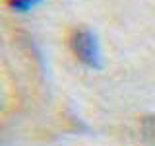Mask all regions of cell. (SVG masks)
Returning a JSON list of instances; mask_svg holds the SVG:
<instances>
[{"label": "cell", "instance_id": "3957f363", "mask_svg": "<svg viewBox=\"0 0 155 146\" xmlns=\"http://www.w3.org/2000/svg\"><path fill=\"white\" fill-rule=\"evenodd\" d=\"M41 2H45V0H6V6L12 10V12L25 14L29 10H33L35 6H39Z\"/></svg>", "mask_w": 155, "mask_h": 146}, {"label": "cell", "instance_id": "6da1fadb", "mask_svg": "<svg viewBox=\"0 0 155 146\" xmlns=\"http://www.w3.org/2000/svg\"><path fill=\"white\" fill-rule=\"evenodd\" d=\"M68 47L84 66L93 68V70H99L103 66V53H101L99 39L87 26H76L70 29Z\"/></svg>", "mask_w": 155, "mask_h": 146}, {"label": "cell", "instance_id": "7a4b0ae2", "mask_svg": "<svg viewBox=\"0 0 155 146\" xmlns=\"http://www.w3.org/2000/svg\"><path fill=\"white\" fill-rule=\"evenodd\" d=\"M140 133L149 144L155 146V113H147L140 119Z\"/></svg>", "mask_w": 155, "mask_h": 146}]
</instances>
